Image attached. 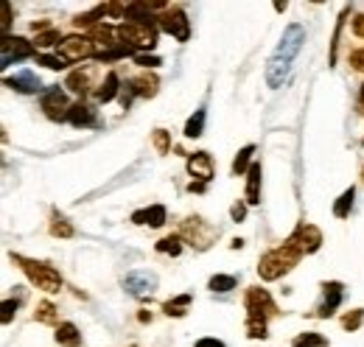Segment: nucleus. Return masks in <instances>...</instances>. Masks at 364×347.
I'll list each match as a JSON object with an SVG mask.
<instances>
[{
	"label": "nucleus",
	"instance_id": "f257e3e1",
	"mask_svg": "<svg viewBox=\"0 0 364 347\" xmlns=\"http://www.w3.org/2000/svg\"><path fill=\"white\" fill-rule=\"evenodd\" d=\"M300 250H294L291 244H283V247H277L272 250L269 255H264L261 258V266H258V272H261V277L264 280H274V277H280V274H286L289 269H294L297 266V260H300Z\"/></svg>",
	"mask_w": 364,
	"mask_h": 347
},
{
	"label": "nucleus",
	"instance_id": "f03ea898",
	"mask_svg": "<svg viewBox=\"0 0 364 347\" xmlns=\"http://www.w3.org/2000/svg\"><path fill=\"white\" fill-rule=\"evenodd\" d=\"M14 260L23 266V272L31 277V283H34L37 289H43V292H59V289H62V277H59V272L50 269L48 263H37V260L23 258V255H14Z\"/></svg>",
	"mask_w": 364,
	"mask_h": 347
},
{
	"label": "nucleus",
	"instance_id": "7ed1b4c3",
	"mask_svg": "<svg viewBox=\"0 0 364 347\" xmlns=\"http://www.w3.org/2000/svg\"><path fill=\"white\" fill-rule=\"evenodd\" d=\"M118 37H121V43L129 45V48H154L157 45L154 28L149 23H137V20L121 23L118 26Z\"/></svg>",
	"mask_w": 364,
	"mask_h": 347
},
{
	"label": "nucleus",
	"instance_id": "20e7f679",
	"mask_svg": "<svg viewBox=\"0 0 364 347\" xmlns=\"http://www.w3.org/2000/svg\"><path fill=\"white\" fill-rule=\"evenodd\" d=\"M95 53L98 50L85 37H68V40H62V45H59V59L62 62H82V59L95 56Z\"/></svg>",
	"mask_w": 364,
	"mask_h": 347
},
{
	"label": "nucleus",
	"instance_id": "39448f33",
	"mask_svg": "<svg viewBox=\"0 0 364 347\" xmlns=\"http://www.w3.org/2000/svg\"><path fill=\"white\" fill-rule=\"evenodd\" d=\"M303 43H306V31H303V26H289V28H286V34H283V40H280V45H277L274 59L291 62V59L300 53Z\"/></svg>",
	"mask_w": 364,
	"mask_h": 347
},
{
	"label": "nucleus",
	"instance_id": "423d86ee",
	"mask_svg": "<svg viewBox=\"0 0 364 347\" xmlns=\"http://www.w3.org/2000/svg\"><path fill=\"white\" fill-rule=\"evenodd\" d=\"M286 244H291V247L300 250L303 255H306V252H317L319 244H322V233H319L314 224H300L297 233H294Z\"/></svg>",
	"mask_w": 364,
	"mask_h": 347
},
{
	"label": "nucleus",
	"instance_id": "0eeeda50",
	"mask_svg": "<svg viewBox=\"0 0 364 347\" xmlns=\"http://www.w3.org/2000/svg\"><path fill=\"white\" fill-rule=\"evenodd\" d=\"M26 56H31V45L26 43V40H20V37H6V40L0 43V68H9V65H14V62H20V59H26Z\"/></svg>",
	"mask_w": 364,
	"mask_h": 347
},
{
	"label": "nucleus",
	"instance_id": "6e6552de",
	"mask_svg": "<svg viewBox=\"0 0 364 347\" xmlns=\"http://www.w3.org/2000/svg\"><path fill=\"white\" fill-rule=\"evenodd\" d=\"M247 311H250V319H267L274 314L272 297L264 292V289H250L247 294Z\"/></svg>",
	"mask_w": 364,
	"mask_h": 347
},
{
	"label": "nucleus",
	"instance_id": "1a4fd4ad",
	"mask_svg": "<svg viewBox=\"0 0 364 347\" xmlns=\"http://www.w3.org/2000/svg\"><path fill=\"white\" fill-rule=\"evenodd\" d=\"M43 110H46V115L50 118V121H62V118H68V115H70L68 98H65V92H62L59 87L48 90L46 95H43Z\"/></svg>",
	"mask_w": 364,
	"mask_h": 347
},
{
	"label": "nucleus",
	"instance_id": "9d476101",
	"mask_svg": "<svg viewBox=\"0 0 364 347\" xmlns=\"http://www.w3.org/2000/svg\"><path fill=\"white\" fill-rule=\"evenodd\" d=\"M124 286H127V292H129V294H135V297H146V294H151V292L157 289V277H154V274H149V272H135V274H129V277L124 280Z\"/></svg>",
	"mask_w": 364,
	"mask_h": 347
},
{
	"label": "nucleus",
	"instance_id": "9b49d317",
	"mask_svg": "<svg viewBox=\"0 0 364 347\" xmlns=\"http://www.w3.org/2000/svg\"><path fill=\"white\" fill-rule=\"evenodd\" d=\"M160 26L168 31V34H174L177 40H188V34H191V28H188V20H185V14H182L180 9H174V11H168V14H163L160 17Z\"/></svg>",
	"mask_w": 364,
	"mask_h": 347
},
{
	"label": "nucleus",
	"instance_id": "f8f14e48",
	"mask_svg": "<svg viewBox=\"0 0 364 347\" xmlns=\"http://www.w3.org/2000/svg\"><path fill=\"white\" fill-rule=\"evenodd\" d=\"M188 174L199 179V185H205L210 176H213V163H210V154L205 151H196L191 160H188Z\"/></svg>",
	"mask_w": 364,
	"mask_h": 347
},
{
	"label": "nucleus",
	"instance_id": "ddd939ff",
	"mask_svg": "<svg viewBox=\"0 0 364 347\" xmlns=\"http://www.w3.org/2000/svg\"><path fill=\"white\" fill-rule=\"evenodd\" d=\"M154 92H157V79L149 76V73H143V76H137V79L129 82V90L124 95V104H129V95H154Z\"/></svg>",
	"mask_w": 364,
	"mask_h": 347
},
{
	"label": "nucleus",
	"instance_id": "4468645a",
	"mask_svg": "<svg viewBox=\"0 0 364 347\" xmlns=\"http://www.w3.org/2000/svg\"><path fill=\"white\" fill-rule=\"evenodd\" d=\"M339 303H342V286L339 283H328L325 286V300L319 305V316H331Z\"/></svg>",
	"mask_w": 364,
	"mask_h": 347
},
{
	"label": "nucleus",
	"instance_id": "2eb2a0df",
	"mask_svg": "<svg viewBox=\"0 0 364 347\" xmlns=\"http://www.w3.org/2000/svg\"><path fill=\"white\" fill-rule=\"evenodd\" d=\"M6 87H11V90H17V92H37V90H40V79L26 70V73H17V76L6 79Z\"/></svg>",
	"mask_w": 364,
	"mask_h": 347
},
{
	"label": "nucleus",
	"instance_id": "dca6fc26",
	"mask_svg": "<svg viewBox=\"0 0 364 347\" xmlns=\"http://www.w3.org/2000/svg\"><path fill=\"white\" fill-rule=\"evenodd\" d=\"M289 68H291V62H283V59H274L269 62V68H267V82L269 87H280L286 82V76H289Z\"/></svg>",
	"mask_w": 364,
	"mask_h": 347
},
{
	"label": "nucleus",
	"instance_id": "f3484780",
	"mask_svg": "<svg viewBox=\"0 0 364 347\" xmlns=\"http://www.w3.org/2000/svg\"><path fill=\"white\" fill-rule=\"evenodd\" d=\"M247 202L250 205L261 202V166L258 163L250 169V176H247Z\"/></svg>",
	"mask_w": 364,
	"mask_h": 347
},
{
	"label": "nucleus",
	"instance_id": "a211bd4d",
	"mask_svg": "<svg viewBox=\"0 0 364 347\" xmlns=\"http://www.w3.org/2000/svg\"><path fill=\"white\" fill-rule=\"evenodd\" d=\"M135 224H151V227H160L163 221H166V210L160 208V205H154V208H149V210H137L135 216H132Z\"/></svg>",
	"mask_w": 364,
	"mask_h": 347
},
{
	"label": "nucleus",
	"instance_id": "6ab92c4d",
	"mask_svg": "<svg viewBox=\"0 0 364 347\" xmlns=\"http://www.w3.org/2000/svg\"><path fill=\"white\" fill-rule=\"evenodd\" d=\"M56 342H59V345L76 347L79 342H82V333L76 331V325L65 322V325H59V331H56Z\"/></svg>",
	"mask_w": 364,
	"mask_h": 347
},
{
	"label": "nucleus",
	"instance_id": "aec40b11",
	"mask_svg": "<svg viewBox=\"0 0 364 347\" xmlns=\"http://www.w3.org/2000/svg\"><path fill=\"white\" fill-rule=\"evenodd\" d=\"M68 121H70L73 127H87V124H92V110L85 107V104H76V107H70Z\"/></svg>",
	"mask_w": 364,
	"mask_h": 347
},
{
	"label": "nucleus",
	"instance_id": "412c9836",
	"mask_svg": "<svg viewBox=\"0 0 364 347\" xmlns=\"http://www.w3.org/2000/svg\"><path fill=\"white\" fill-rule=\"evenodd\" d=\"M205 129V110H196V115L188 121V127H185V134L188 137H199Z\"/></svg>",
	"mask_w": 364,
	"mask_h": 347
},
{
	"label": "nucleus",
	"instance_id": "4be33fe9",
	"mask_svg": "<svg viewBox=\"0 0 364 347\" xmlns=\"http://www.w3.org/2000/svg\"><path fill=\"white\" fill-rule=\"evenodd\" d=\"M87 85H90V79H87V73H82V70H76V73H70L68 76V87L73 90V92H87Z\"/></svg>",
	"mask_w": 364,
	"mask_h": 347
},
{
	"label": "nucleus",
	"instance_id": "5701e85b",
	"mask_svg": "<svg viewBox=\"0 0 364 347\" xmlns=\"http://www.w3.org/2000/svg\"><path fill=\"white\" fill-rule=\"evenodd\" d=\"M118 92V76L115 73H109L107 76V82H104V87L98 90V101H112V95Z\"/></svg>",
	"mask_w": 364,
	"mask_h": 347
},
{
	"label": "nucleus",
	"instance_id": "b1692460",
	"mask_svg": "<svg viewBox=\"0 0 364 347\" xmlns=\"http://www.w3.org/2000/svg\"><path fill=\"white\" fill-rule=\"evenodd\" d=\"M350 208H353V188H350V191H345V193L339 196V202H336L333 213H336L339 218H345V216H348V210H350Z\"/></svg>",
	"mask_w": 364,
	"mask_h": 347
},
{
	"label": "nucleus",
	"instance_id": "393cba45",
	"mask_svg": "<svg viewBox=\"0 0 364 347\" xmlns=\"http://www.w3.org/2000/svg\"><path fill=\"white\" fill-rule=\"evenodd\" d=\"M294 347H328V342L319 333H303L294 339Z\"/></svg>",
	"mask_w": 364,
	"mask_h": 347
},
{
	"label": "nucleus",
	"instance_id": "a878e982",
	"mask_svg": "<svg viewBox=\"0 0 364 347\" xmlns=\"http://www.w3.org/2000/svg\"><path fill=\"white\" fill-rule=\"evenodd\" d=\"M252 151H255V146H247V149L238 151V157H235V163H232V174H244L247 163H250V157H252Z\"/></svg>",
	"mask_w": 364,
	"mask_h": 347
},
{
	"label": "nucleus",
	"instance_id": "bb28decb",
	"mask_svg": "<svg viewBox=\"0 0 364 347\" xmlns=\"http://www.w3.org/2000/svg\"><path fill=\"white\" fill-rule=\"evenodd\" d=\"M235 286V277H230V274H216V277H210V289L213 292H230Z\"/></svg>",
	"mask_w": 364,
	"mask_h": 347
},
{
	"label": "nucleus",
	"instance_id": "cd10ccee",
	"mask_svg": "<svg viewBox=\"0 0 364 347\" xmlns=\"http://www.w3.org/2000/svg\"><path fill=\"white\" fill-rule=\"evenodd\" d=\"M247 333H250L252 339H264V336H267V322H264V319H250V322H247Z\"/></svg>",
	"mask_w": 364,
	"mask_h": 347
},
{
	"label": "nucleus",
	"instance_id": "c85d7f7f",
	"mask_svg": "<svg viewBox=\"0 0 364 347\" xmlns=\"http://www.w3.org/2000/svg\"><path fill=\"white\" fill-rule=\"evenodd\" d=\"M157 250H160V252H171V255H180V252H182L180 238H163V241L157 244Z\"/></svg>",
	"mask_w": 364,
	"mask_h": 347
},
{
	"label": "nucleus",
	"instance_id": "c756f323",
	"mask_svg": "<svg viewBox=\"0 0 364 347\" xmlns=\"http://www.w3.org/2000/svg\"><path fill=\"white\" fill-rule=\"evenodd\" d=\"M188 303H191V297H188V294H182V297H177L174 303H168V305H166V311H168V314H174V316H182V314H185L182 308H185V305H188Z\"/></svg>",
	"mask_w": 364,
	"mask_h": 347
},
{
	"label": "nucleus",
	"instance_id": "7c9ffc66",
	"mask_svg": "<svg viewBox=\"0 0 364 347\" xmlns=\"http://www.w3.org/2000/svg\"><path fill=\"white\" fill-rule=\"evenodd\" d=\"M59 43V31H43V34H37V45L40 48H50V45Z\"/></svg>",
	"mask_w": 364,
	"mask_h": 347
},
{
	"label": "nucleus",
	"instance_id": "2f4dec72",
	"mask_svg": "<svg viewBox=\"0 0 364 347\" xmlns=\"http://www.w3.org/2000/svg\"><path fill=\"white\" fill-rule=\"evenodd\" d=\"M50 233H53V235H62V238H70V235H73V227H70V224H65V221L59 218V221H53Z\"/></svg>",
	"mask_w": 364,
	"mask_h": 347
},
{
	"label": "nucleus",
	"instance_id": "473e14b6",
	"mask_svg": "<svg viewBox=\"0 0 364 347\" xmlns=\"http://www.w3.org/2000/svg\"><path fill=\"white\" fill-rule=\"evenodd\" d=\"M362 311H353V314H348V316H345V328H348V331H356V328H359V325H362Z\"/></svg>",
	"mask_w": 364,
	"mask_h": 347
},
{
	"label": "nucleus",
	"instance_id": "72a5a7b5",
	"mask_svg": "<svg viewBox=\"0 0 364 347\" xmlns=\"http://www.w3.org/2000/svg\"><path fill=\"white\" fill-rule=\"evenodd\" d=\"M154 143H157L160 154H166V151H168V137H166V132H163V129L154 132Z\"/></svg>",
	"mask_w": 364,
	"mask_h": 347
},
{
	"label": "nucleus",
	"instance_id": "f704fd0d",
	"mask_svg": "<svg viewBox=\"0 0 364 347\" xmlns=\"http://www.w3.org/2000/svg\"><path fill=\"white\" fill-rule=\"evenodd\" d=\"M40 62H43L46 68H50V70H59V68H65V62H62L59 56H40Z\"/></svg>",
	"mask_w": 364,
	"mask_h": 347
},
{
	"label": "nucleus",
	"instance_id": "c9c22d12",
	"mask_svg": "<svg viewBox=\"0 0 364 347\" xmlns=\"http://www.w3.org/2000/svg\"><path fill=\"white\" fill-rule=\"evenodd\" d=\"M0 14H3V20H0V28H3V31H9V23H11V20H9V14H11V6H9V3H3V6H0Z\"/></svg>",
	"mask_w": 364,
	"mask_h": 347
},
{
	"label": "nucleus",
	"instance_id": "e433bc0d",
	"mask_svg": "<svg viewBox=\"0 0 364 347\" xmlns=\"http://www.w3.org/2000/svg\"><path fill=\"white\" fill-rule=\"evenodd\" d=\"M14 311H17V303H11V300H6V303H3V316H0V319H3V325L11 319V314H14Z\"/></svg>",
	"mask_w": 364,
	"mask_h": 347
},
{
	"label": "nucleus",
	"instance_id": "4c0bfd02",
	"mask_svg": "<svg viewBox=\"0 0 364 347\" xmlns=\"http://www.w3.org/2000/svg\"><path fill=\"white\" fill-rule=\"evenodd\" d=\"M40 319H43V322H53V305L50 303L40 305Z\"/></svg>",
	"mask_w": 364,
	"mask_h": 347
},
{
	"label": "nucleus",
	"instance_id": "58836bf2",
	"mask_svg": "<svg viewBox=\"0 0 364 347\" xmlns=\"http://www.w3.org/2000/svg\"><path fill=\"white\" fill-rule=\"evenodd\" d=\"M137 65H143V68H157L160 59H157V56H137Z\"/></svg>",
	"mask_w": 364,
	"mask_h": 347
},
{
	"label": "nucleus",
	"instance_id": "ea45409f",
	"mask_svg": "<svg viewBox=\"0 0 364 347\" xmlns=\"http://www.w3.org/2000/svg\"><path fill=\"white\" fill-rule=\"evenodd\" d=\"M196 347H225V345H222L219 339H199V342H196Z\"/></svg>",
	"mask_w": 364,
	"mask_h": 347
},
{
	"label": "nucleus",
	"instance_id": "a19ab883",
	"mask_svg": "<svg viewBox=\"0 0 364 347\" xmlns=\"http://www.w3.org/2000/svg\"><path fill=\"white\" fill-rule=\"evenodd\" d=\"M244 213H247V208H244V205H235V208H232V218H235V221H241Z\"/></svg>",
	"mask_w": 364,
	"mask_h": 347
},
{
	"label": "nucleus",
	"instance_id": "79ce46f5",
	"mask_svg": "<svg viewBox=\"0 0 364 347\" xmlns=\"http://www.w3.org/2000/svg\"><path fill=\"white\" fill-rule=\"evenodd\" d=\"M356 34H359V37H364V17H359V20H356Z\"/></svg>",
	"mask_w": 364,
	"mask_h": 347
},
{
	"label": "nucleus",
	"instance_id": "37998d69",
	"mask_svg": "<svg viewBox=\"0 0 364 347\" xmlns=\"http://www.w3.org/2000/svg\"><path fill=\"white\" fill-rule=\"evenodd\" d=\"M362 104H364V87H362Z\"/></svg>",
	"mask_w": 364,
	"mask_h": 347
}]
</instances>
